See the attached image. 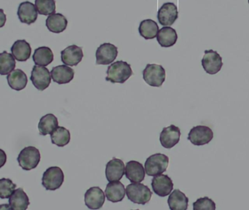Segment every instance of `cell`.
I'll return each instance as SVG.
<instances>
[{
	"instance_id": "1",
	"label": "cell",
	"mask_w": 249,
	"mask_h": 210,
	"mask_svg": "<svg viewBox=\"0 0 249 210\" xmlns=\"http://www.w3.org/2000/svg\"><path fill=\"white\" fill-rule=\"evenodd\" d=\"M107 74V81L112 83H124L133 75V70L130 64L125 61H118L108 67Z\"/></svg>"
},
{
	"instance_id": "2",
	"label": "cell",
	"mask_w": 249,
	"mask_h": 210,
	"mask_svg": "<svg viewBox=\"0 0 249 210\" xmlns=\"http://www.w3.org/2000/svg\"><path fill=\"white\" fill-rule=\"evenodd\" d=\"M127 199L136 205H145L150 201L152 193L150 189L139 183H133L126 187Z\"/></svg>"
},
{
	"instance_id": "3",
	"label": "cell",
	"mask_w": 249,
	"mask_h": 210,
	"mask_svg": "<svg viewBox=\"0 0 249 210\" xmlns=\"http://www.w3.org/2000/svg\"><path fill=\"white\" fill-rule=\"evenodd\" d=\"M40 152L37 148L33 146L23 148L17 158L19 166L26 171L36 168L40 162Z\"/></svg>"
},
{
	"instance_id": "4",
	"label": "cell",
	"mask_w": 249,
	"mask_h": 210,
	"mask_svg": "<svg viewBox=\"0 0 249 210\" xmlns=\"http://www.w3.org/2000/svg\"><path fill=\"white\" fill-rule=\"evenodd\" d=\"M169 158L165 154L156 153L151 155L145 162V172L149 176L159 175L167 170Z\"/></svg>"
},
{
	"instance_id": "5",
	"label": "cell",
	"mask_w": 249,
	"mask_h": 210,
	"mask_svg": "<svg viewBox=\"0 0 249 210\" xmlns=\"http://www.w3.org/2000/svg\"><path fill=\"white\" fill-rule=\"evenodd\" d=\"M165 69L158 64H147L143 71L144 81L152 87H160L165 80Z\"/></svg>"
},
{
	"instance_id": "6",
	"label": "cell",
	"mask_w": 249,
	"mask_h": 210,
	"mask_svg": "<svg viewBox=\"0 0 249 210\" xmlns=\"http://www.w3.org/2000/svg\"><path fill=\"white\" fill-rule=\"evenodd\" d=\"M64 181L62 170L58 167H51L44 172L42 184L46 190L55 191L61 188Z\"/></svg>"
},
{
	"instance_id": "7",
	"label": "cell",
	"mask_w": 249,
	"mask_h": 210,
	"mask_svg": "<svg viewBox=\"0 0 249 210\" xmlns=\"http://www.w3.org/2000/svg\"><path fill=\"white\" fill-rule=\"evenodd\" d=\"M213 138V131L206 126H195L188 134V140L196 146H203L209 144Z\"/></svg>"
},
{
	"instance_id": "8",
	"label": "cell",
	"mask_w": 249,
	"mask_h": 210,
	"mask_svg": "<svg viewBox=\"0 0 249 210\" xmlns=\"http://www.w3.org/2000/svg\"><path fill=\"white\" fill-rule=\"evenodd\" d=\"M30 80L37 90L44 91L51 84V75L46 67L36 65L32 69Z\"/></svg>"
},
{
	"instance_id": "9",
	"label": "cell",
	"mask_w": 249,
	"mask_h": 210,
	"mask_svg": "<svg viewBox=\"0 0 249 210\" xmlns=\"http://www.w3.org/2000/svg\"><path fill=\"white\" fill-rule=\"evenodd\" d=\"M204 53L201 62L206 73L209 75H215L219 73L223 66L221 56L213 50H208L205 51Z\"/></svg>"
},
{
	"instance_id": "10",
	"label": "cell",
	"mask_w": 249,
	"mask_h": 210,
	"mask_svg": "<svg viewBox=\"0 0 249 210\" xmlns=\"http://www.w3.org/2000/svg\"><path fill=\"white\" fill-rule=\"evenodd\" d=\"M118 54V48L113 44H102L96 51V64L108 65V64H112L116 59Z\"/></svg>"
},
{
	"instance_id": "11",
	"label": "cell",
	"mask_w": 249,
	"mask_h": 210,
	"mask_svg": "<svg viewBox=\"0 0 249 210\" xmlns=\"http://www.w3.org/2000/svg\"><path fill=\"white\" fill-rule=\"evenodd\" d=\"M178 16L177 6L173 2H166L158 10V19L160 24L164 26H171Z\"/></svg>"
},
{
	"instance_id": "12",
	"label": "cell",
	"mask_w": 249,
	"mask_h": 210,
	"mask_svg": "<svg viewBox=\"0 0 249 210\" xmlns=\"http://www.w3.org/2000/svg\"><path fill=\"white\" fill-rule=\"evenodd\" d=\"M152 187L154 193L160 197H165L171 194L174 189L172 180L168 175L159 174L155 176L152 180Z\"/></svg>"
},
{
	"instance_id": "13",
	"label": "cell",
	"mask_w": 249,
	"mask_h": 210,
	"mask_svg": "<svg viewBox=\"0 0 249 210\" xmlns=\"http://www.w3.org/2000/svg\"><path fill=\"white\" fill-rule=\"evenodd\" d=\"M181 136L179 128L174 125L164 128L160 136V142L163 148L171 149L178 143Z\"/></svg>"
},
{
	"instance_id": "14",
	"label": "cell",
	"mask_w": 249,
	"mask_h": 210,
	"mask_svg": "<svg viewBox=\"0 0 249 210\" xmlns=\"http://www.w3.org/2000/svg\"><path fill=\"white\" fill-rule=\"evenodd\" d=\"M105 202V192L99 187L90 188L85 193V203L89 209H101Z\"/></svg>"
},
{
	"instance_id": "15",
	"label": "cell",
	"mask_w": 249,
	"mask_h": 210,
	"mask_svg": "<svg viewBox=\"0 0 249 210\" xmlns=\"http://www.w3.org/2000/svg\"><path fill=\"white\" fill-rule=\"evenodd\" d=\"M17 14L21 23L30 25L37 19L38 12L35 4L31 1H26L19 4Z\"/></svg>"
},
{
	"instance_id": "16",
	"label": "cell",
	"mask_w": 249,
	"mask_h": 210,
	"mask_svg": "<svg viewBox=\"0 0 249 210\" xmlns=\"http://www.w3.org/2000/svg\"><path fill=\"white\" fill-rule=\"evenodd\" d=\"M61 61L66 65L77 66L83 58V49L76 45H70L61 52Z\"/></svg>"
},
{
	"instance_id": "17",
	"label": "cell",
	"mask_w": 249,
	"mask_h": 210,
	"mask_svg": "<svg viewBox=\"0 0 249 210\" xmlns=\"http://www.w3.org/2000/svg\"><path fill=\"white\" fill-rule=\"evenodd\" d=\"M124 174V164L122 160L114 158L106 166V177L108 181H119Z\"/></svg>"
},
{
	"instance_id": "18",
	"label": "cell",
	"mask_w": 249,
	"mask_h": 210,
	"mask_svg": "<svg viewBox=\"0 0 249 210\" xmlns=\"http://www.w3.org/2000/svg\"><path fill=\"white\" fill-rule=\"evenodd\" d=\"M51 77L58 84H67L74 79V71L67 65H59L51 70Z\"/></svg>"
},
{
	"instance_id": "19",
	"label": "cell",
	"mask_w": 249,
	"mask_h": 210,
	"mask_svg": "<svg viewBox=\"0 0 249 210\" xmlns=\"http://www.w3.org/2000/svg\"><path fill=\"white\" fill-rule=\"evenodd\" d=\"M124 173L131 183H141L145 178V169L141 163L136 161H128L126 164Z\"/></svg>"
},
{
	"instance_id": "20",
	"label": "cell",
	"mask_w": 249,
	"mask_h": 210,
	"mask_svg": "<svg viewBox=\"0 0 249 210\" xmlns=\"http://www.w3.org/2000/svg\"><path fill=\"white\" fill-rule=\"evenodd\" d=\"M125 189L122 183L119 181L110 182L105 190L107 199L109 202L117 203L122 202L125 196Z\"/></svg>"
},
{
	"instance_id": "21",
	"label": "cell",
	"mask_w": 249,
	"mask_h": 210,
	"mask_svg": "<svg viewBox=\"0 0 249 210\" xmlns=\"http://www.w3.org/2000/svg\"><path fill=\"white\" fill-rule=\"evenodd\" d=\"M45 24L50 32L59 34L67 29L68 20L64 15L61 13H53L48 16Z\"/></svg>"
},
{
	"instance_id": "22",
	"label": "cell",
	"mask_w": 249,
	"mask_h": 210,
	"mask_svg": "<svg viewBox=\"0 0 249 210\" xmlns=\"http://www.w3.org/2000/svg\"><path fill=\"white\" fill-rule=\"evenodd\" d=\"M157 40L162 48H170L177 43L178 35L175 29L170 26L161 28L157 35Z\"/></svg>"
},
{
	"instance_id": "23",
	"label": "cell",
	"mask_w": 249,
	"mask_h": 210,
	"mask_svg": "<svg viewBox=\"0 0 249 210\" xmlns=\"http://www.w3.org/2000/svg\"><path fill=\"white\" fill-rule=\"evenodd\" d=\"M11 54L15 59L18 61H26L30 58L32 48L30 44L25 39L16 41L11 47Z\"/></svg>"
},
{
	"instance_id": "24",
	"label": "cell",
	"mask_w": 249,
	"mask_h": 210,
	"mask_svg": "<svg viewBox=\"0 0 249 210\" xmlns=\"http://www.w3.org/2000/svg\"><path fill=\"white\" fill-rule=\"evenodd\" d=\"M30 205L27 194L23 189H18L14 191L9 198V205L13 210H26Z\"/></svg>"
},
{
	"instance_id": "25",
	"label": "cell",
	"mask_w": 249,
	"mask_h": 210,
	"mask_svg": "<svg viewBox=\"0 0 249 210\" xmlns=\"http://www.w3.org/2000/svg\"><path fill=\"white\" fill-rule=\"evenodd\" d=\"M9 86L13 90L21 91L26 88L28 78L23 70L20 69L13 70L7 76Z\"/></svg>"
},
{
	"instance_id": "26",
	"label": "cell",
	"mask_w": 249,
	"mask_h": 210,
	"mask_svg": "<svg viewBox=\"0 0 249 210\" xmlns=\"http://www.w3.org/2000/svg\"><path fill=\"white\" fill-rule=\"evenodd\" d=\"M188 203V198L178 189L171 192L168 199V206L171 210H187Z\"/></svg>"
},
{
	"instance_id": "27",
	"label": "cell",
	"mask_w": 249,
	"mask_h": 210,
	"mask_svg": "<svg viewBox=\"0 0 249 210\" xmlns=\"http://www.w3.org/2000/svg\"><path fill=\"white\" fill-rule=\"evenodd\" d=\"M58 126V118L53 114H47L41 117L38 124L39 134L42 136L51 134Z\"/></svg>"
},
{
	"instance_id": "28",
	"label": "cell",
	"mask_w": 249,
	"mask_h": 210,
	"mask_svg": "<svg viewBox=\"0 0 249 210\" xmlns=\"http://www.w3.org/2000/svg\"><path fill=\"white\" fill-rule=\"evenodd\" d=\"M53 53L48 47H39L34 53L33 61L36 65L46 67L53 62Z\"/></svg>"
},
{
	"instance_id": "29",
	"label": "cell",
	"mask_w": 249,
	"mask_h": 210,
	"mask_svg": "<svg viewBox=\"0 0 249 210\" xmlns=\"http://www.w3.org/2000/svg\"><path fill=\"white\" fill-rule=\"evenodd\" d=\"M139 32L145 39H152L156 38L159 32V26L155 20L146 19L142 20L139 25Z\"/></svg>"
},
{
	"instance_id": "30",
	"label": "cell",
	"mask_w": 249,
	"mask_h": 210,
	"mask_svg": "<svg viewBox=\"0 0 249 210\" xmlns=\"http://www.w3.org/2000/svg\"><path fill=\"white\" fill-rule=\"evenodd\" d=\"M51 142L58 147H64L71 139L70 131L63 126H58L51 134Z\"/></svg>"
},
{
	"instance_id": "31",
	"label": "cell",
	"mask_w": 249,
	"mask_h": 210,
	"mask_svg": "<svg viewBox=\"0 0 249 210\" xmlns=\"http://www.w3.org/2000/svg\"><path fill=\"white\" fill-rule=\"evenodd\" d=\"M16 60L11 54L3 51L0 54V75L7 76L14 70L16 67Z\"/></svg>"
},
{
	"instance_id": "32",
	"label": "cell",
	"mask_w": 249,
	"mask_h": 210,
	"mask_svg": "<svg viewBox=\"0 0 249 210\" xmlns=\"http://www.w3.org/2000/svg\"><path fill=\"white\" fill-rule=\"evenodd\" d=\"M35 7L38 13L43 16H50L55 12V0H35Z\"/></svg>"
},
{
	"instance_id": "33",
	"label": "cell",
	"mask_w": 249,
	"mask_h": 210,
	"mask_svg": "<svg viewBox=\"0 0 249 210\" xmlns=\"http://www.w3.org/2000/svg\"><path fill=\"white\" fill-rule=\"evenodd\" d=\"M16 187V185L10 179H0V199H9Z\"/></svg>"
},
{
	"instance_id": "34",
	"label": "cell",
	"mask_w": 249,
	"mask_h": 210,
	"mask_svg": "<svg viewBox=\"0 0 249 210\" xmlns=\"http://www.w3.org/2000/svg\"><path fill=\"white\" fill-rule=\"evenodd\" d=\"M193 210H216V204L212 199H209V197L200 198L197 199L196 202L193 203Z\"/></svg>"
},
{
	"instance_id": "35",
	"label": "cell",
	"mask_w": 249,
	"mask_h": 210,
	"mask_svg": "<svg viewBox=\"0 0 249 210\" xmlns=\"http://www.w3.org/2000/svg\"><path fill=\"white\" fill-rule=\"evenodd\" d=\"M7 161V155L3 150L0 149V169L4 167Z\"/></svg>"
},
{
	"instance_id": "36",
	"label": "cell",
	"mask_w": 249,
	"mask_h": 210,
	"mask_svg": "<svg viewBox=\"0 0 249 210\" xmlns=\"http://www.w3.org/2000/svg\"><path fill=\"white\" fill-rule=\"evenodd\" d=\"M7 16L2 9H0V28H2L5 25Z\"/></svg>"
},
{
	"instance_id": "37",
	"label": "cell",
	"mask_w": 249,
	"mask_h": 210,
	"mask_svg": "<svg viewBox=\"0 0 249 210\" xmlns=\"http://www.w3.org/2000/svg\"><path fill=\"white\" fill-rule=\"evenodd\" d=\"M1 209H7V210H10L11 208H10V205H2L0 206V210Z\"/></svg>"
},
{
	"instance_id": "38",
	"label": "cell",
	"mask_w": 249,
	"mask_h": 210,
	"mask_svg": "<svg viewBox=\"0 0 249 210\" xmlns=\"http://www.w3.org/2000/svg\"></svg>"
}]
</instances>
